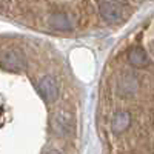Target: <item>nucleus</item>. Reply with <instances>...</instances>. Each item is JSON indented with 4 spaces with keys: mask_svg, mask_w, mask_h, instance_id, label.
I'll list each match as a JSON object with an SVG mask.
<instances>
[{
    "mask_svg": "<svg viewBox=\"0 0 154 154\" xmlns=\"http://www.w3.org/2000/svg\"><path fill=\"white\" fill-rule=\"evenodd\" d=\"M45 154H62L60 151H57V149H48Z\"/></svg>",
    "mask_w": 154,
    "mask_h": 154,
    "instance_id": "1a4fd4ad",
    "label": "nucleus"
},
{
    "mask_svg": "<svg viewBox=\"0 0 154 154\" xmlns=\"http://www.w3.org/2000/svg\"><path fill=\"white\" fill-rule=\"evenodd\" d=\"M37 91L46 102H54L59 97V85L54 80V77L45 75L37 83Z\"/></svg>",
    "mask_w": 154,
    "mask_h": 154,
    "instance_id": "7ed1b4c3",
    "label": "nucleus"
},
{
    "mask_svg": "<svg viewBox=\"0 0 154 154\" xmlns=\"http://www.w3.org/2000/svg\"><path fill=\"white\" fill-rule=\"evenodd\" d=\"M53 128H54V131L59 136H68V134H71V131H72V117L68 112H59L54 117Z\"/></svg>",
    "mask_w": 154,
    "mask_h": 154,
    "instance_id": "20e7f679",
    "label": "nucleus"
},
{
    "mask_svg": "<svg viewBox=\"0 0 154 154\" xmlns=\"http://www.w3.org/2000/svg\"><path fill=\"white\" fill-rule=\"evenodd\" d=\"M136 89H137V80L133 75H125L120 85V93L123 96H131Z\"/></svg>",
    "mask_w": 154,
    "mask_h": 154,
    "instance_id": "6e6552de",
    "label": "nucleus"
},
{
    "mask_svg": "<svg viewBox=\"0 0 154 154\" xmlns=\"http://www.w3.org/2000/svg\"><path fill=\"white\" fill-rule=\"evenodd\" d=\"M26 66V59L17 49H8L2 53V68L6 71H22Z\"/></svg>",
    "mask_w": 154,
    "mask_h": 154,
    "instance_id": "f03ea898",
    "label": "nucleus"
},
{
    "mask_svg": "<svg viewBox=\"0 0 154 154\" xmlns=\"http://www.w3.org/2000/svg\"><path fill=\"white\" fill-rule=\"evenodd\" d=\"M131 125V116L128 111H119L117 114L112 117L111 122V128L114 133H123L125 130H128V126Z\"/></svg>",
    "mask_w": 154,
    "mask_h": 154,
    "instance_id": "0eeeda50",
    "label": "nucleus"
},
{
    "mask_svg": "<svg viewBox=\"0 0 154 154\" xmlns=\"http://www.w3.org/2000/svg\"><path fill=\"white\" fill-rule=\"evenodd\" d=\"M49 25L56 29H62V31H69L74 26V22L68 14L63 12H56V14L49 16Z\"/></svg>",
    "mask_w": 154,
    "mask_h": 154,
    "instance_id": "39448f33",
    "label": "nucleus"
},
{
    "mask_svg": "<svg viewBox=\"0 0 154 154\" xmlns=\"http://www.w3.org/2000/svg\"><path fill=\"white\" fill-rule=\"evenodd\" d=\"M114 2H119V3H122V5H126V0H114Z\"/></svg>",
    "mask_w": 154,
    "mask_h": 154,
    "instance_id": "9d476101",
    "label": "nucleus"
},
{
    "mask_svg": "<svg viewBox=\"0 0 154 154\" xmlns=\"http://www.w3.org/2000/svg\"><path fill=\"white\" fill-rule=\"evenodd\" d=\"M99 12L109 23H120L125 19V5L114 0H99Z\"/></svg>",
    "mask_w": 154,
    "mask_h": 154,
    "instance_id": "f257e3e1",
    "label": "nucleus"
},
{
    "mask_svg": "<svg viewBox=\"0 0 154 154\" xmlns=\"http://www.w3.org/2000/svg\"><path fill=\"white\" fill-rule=\"evenodd\" d=\"M128 60L133 66L136 68H143L148 65V54L145 53L143 48L140 46H134L130 49V53H128Z\"/></svg>",
    "mask_w": 154,
    "mask_h": 154,
    "instance_id": "423d86ee",
    "label": "nucleus"
}]
</instances>
